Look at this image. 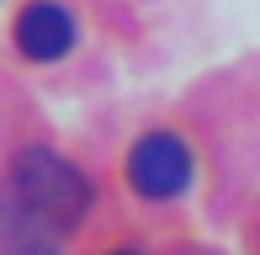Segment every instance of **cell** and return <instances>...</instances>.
I'll return each mask as SVG.
<instances>
[{
    "mask_svg": "<svg viewBox=\"0 0 260 255\" xmlns=\"http://www.w3.org/2000/svg\"><path fill=\"white\" fill-rule=\"evenodd\" d=\"M0 255H64V229L16 192H0Z\"/></svg>",
    "mask_w": 260,
    "mask_h": 255,
    "instance_id": "3",
    "label": "cell"
},
{
    "mask_svg": "<svg viewBox=\"0 0 260 255\" xmlns=\"http://www.w3.org/2000/svg\"><path fill=\"white\" fill-rule=\"evenodd\" d=\"M11 192L21 197V202H32L38 213H48L58 229H80L90 213V181L80 176V165H69L64 154H53V149H21L16 160H11Z\"/></svg>",
    "mask_w": 260,
    "mask_h": 255,
    "instance_id": "1",
    "label": "cell"
},
{
    "mask_svg": "<svg viewBox=\"0 0 260 255\" xmlns=\"http://www.w3.org/2000/svg\"><path fill=\"white\" fill-rule=\"evenodd\" d=\"M191 170H197V160L181 133H144L127 154V186L149 202H170L191 186Z\"/></svg>",
    "mask_w": 260,
    "mask_h": 255,
    "instance_id": "2",
    "label": "cell"
},
{
    "mask_svg": "<svg viewBox=\"0 0 260 255\" xmlns=\"http://www.w3.org/2000/svg\"><path fill=\"white\" fill-rule=\"evenodd\" d=\"M112 255H138V250H112Z\"/></svg>",
    "mask_w": 260,
    "mask_h": 255,
    "instance_id": "5",
    "label": "cell"
},
{
    "mask_svg": "<svg viewBox=\"0 0 260 255\" xmlns=\"http://www.w3.org/2000/svg\"><path fill=\"white\" fill-rule=\"evenodd\" d=\"M16 48L38 64H53L75 48V16H69L58 0H32L16 16Z\"/></svg>",
    "mask_w": 260,
    "mask_h": 255,
    "instance_id": "4",
    "label": "cell"
}]
</instances>
